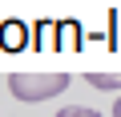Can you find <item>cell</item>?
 I'll use <instances>...</instances> for the list:
<instances>
[{"label":"cell","mask_w":121,"mask_h":117,"mask_svg":"<svg viewBox=\"0 0 121 117\" xmlns=\"http://www.w3.org/2000/svg\"><path fill=\"white\" fill-rule=\"evenodd\" d=\"M8 89L20 101H48V97L69 89V73H56V69H48V73H40V69H16V73H8Z\"/></svg>","instance_id":"6da1fadb"},{"label":"cell","mask_w":121,"mask_h":117,"mask_svg":"<svg viewBox=\"0 0 121 117\" xmlns=\"http://www.w3.org/2000/svg\"><path fill=\"white\" fill-rule=\"evenodd\" d=\"M28 44H32V24H24L16 16L0 20V48H4V52H20Z\"/></svg>","instance_id":"7a4b0ae2"},{"label":"cell","mask_w":121,"mask_h":117,"mask_svg":"<svg viewBox=\"0 0 121 117\" xmlns=\"http://www.w3.org/2000/svg\"><path fill=\"white\" fill-rule=\"evenodd\" d=\"M81 44H85V28H81L73 16L56 20V48H69V52H77Z\"/></svg>","instance_id":"3957f363"},{"label":"cell","mask_w":121,"mask_h":117,"mask_svg":"<svg viewBox=\"0 0 121 117\" xmlns=\"http://www.w3.org/2000/svg\"><path fill=\"white\" fill-rule=\"evenodd\" d=\"M32 48H40V52L56 48V20H36L32 24Z\"/></svg>","instance_id":"277c9868"},{"label":"cell","mask_w":121,"mask_h":117,"mask_svg":"<svg viewBox=\"0 0 121 117\" xmlns=\"http://www.w3.org/2000/svg\"><path fill=\"white\" fill-rule=\"evenodd\" d=\"M85 77L97 89H121V73H85Z\"/></svg>","instance_id":"5b68a950"},{"label":"cell","mask_w":121,"mask_h":117,"mask_svg":"<svg viewBox=\"0 0 121 117\" xmlns=\"http://www.w3.org/2000/svg\"><path fill=\"white\" fill-rule=\"evenodd\" d=\"M56 117H101V113H97V109H89V105H65Z\"/></svg>","instance_id":"8992f818"},{"label":"cell","mask_w":121,"mask_h":117,"mask_svg":"<svg viewBox=\"0 0 121 117\" xmlns=\"http://www.w3.org/2000/svg\"><path fill=\"white\" fill-rule=\"evenodd\" d=\"M113 117H121V97H117V105H113Z\"/></svg>","instance_id":"52a82bcc"}]
</instances>
